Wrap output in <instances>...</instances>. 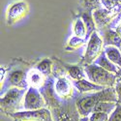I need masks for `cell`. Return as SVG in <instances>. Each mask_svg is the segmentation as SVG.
<instances>
[{
	"instance_id": "6da1fadb",
	"label": "cell",
	"mask_w": 121,
	"mask_h": 121,
	"mask_svg": "<svg viewBox=\"0 0 121 121\" xmlns=\"http://www.w3.org/2000/svg\"><path fill=\"white\" fill-rule=\"evenodd\" d=\"M99 102H116L117 96L115 89L112 87H107L102 91L79 95L76 99V106L79 112L80 117H88L94 112V108Z\"/></svg>"
},
{
	"instance_id": "7a4b0ae2",
	"label": "cell",
	"mask_w": 121,
	"mask_h": 121,
	"mask_svg": "<svg viewBox=\"0 0 121 121\" xmlns=\"http://www.w3.org/2000/svg\"><path fill=\"white\" fill-rule=\"evenodd\" d=\"M27 90L13 87L1 97V112L10 116L13 113L23 110V101Z\"/></svg>"
},
{
	"instance_id": "3957f363",
	"label": "cell",
	"mask_w": 121,
	"mask_h": 121,
	"mask_svg": "<svg viewBox=\"0 0 121 121\" xmlns=\"http://www.w3.org/2000/svg\"><path fill=\"white\" fill-rule=\"evenodd\" d=\"M52 112L54 121H80V115L76 106V100L58 101L48 108Z\"/></svg>"
},
{
	"instance_id": "277c9868",
	"label": "cell",
	"mask_w": 121,
	"mask_h": 121,
	"mask_svg": "<svg viewBox=\"0 0 121 121\" xmlns=\"http://www.w3.org/2000/svg\"><path fill=\"white\" fill-rule=\"evenodd\" d=\"M84 72L89 82L104 87H112L116 83V75L110 73L99 65L92 63L85 65Z\"/></svg>"
},
{
	"instance_id": "5b68a950",
	"label": "cell",
	"mask_w": 121,
	"mask_h": 121,
	"mask_svg": "<svg viewBox=\"0 0 121 121\" xmlns=\"http://www.w3.org/2000/svg\"><path fill=\"white\" fill-rule=\"evenodd\" d=\"M13 121H54L49 108L22 110L10 115Z\"/></svg>"
},
{
	"instance_id": "8992f818",
	"label": "cell",
	"mask_w": 121,
	"mask_h": 121,
	"mask_svg": "<svg viewBox=\"0 0 121 121\" xmlns=\"http://www.w3.org/2000/svg\"><path fill=\"white\" fill-rule=\"evenodd\" d=\"M47 102L39 89L34 87H29L24 96L23 110H35L46 108Z\"/></svg>"
},
{
	"instance_id": "52a82bcc",
	"label": "cell",
	"mask_w": 121,
	"mask_h": 121,
	"mask_svg": "<svg viewBox=\"0 0 121 121\" xmlns=\"http://www.w3.org/2000/svg\"><path fill=\"white\" fill-rule=\"evenodd\" d=\"M102 48H103V40L101 39L96 32H93L90 36V39L87 44L86 52L84 61L86 62V65L92 64L95 62L97 58L102 54Z\"/></svg>"
},
{
	"instance_id": "ba28073f",
	"label": "cell",
	"mask_w": 121,
	"mask_h": 121,
	"mask_svg": "<svg viewBox=\"0 0 121 121\" xmlns=\"http://www.w3.org/2000/svg\"><path fill=\"white\" fill-rule=\"evenodd\" d=\"M55 94L61 99V101L73 100V85L65 77H58L54 83Z\"/></svg>"
},
{
	"instance_id": "9c48e42d",
	"label": "cell",
	"mask_w": 121,
	"mask_h": 121,
	"mask_svg": "<svg viewBox=\"0 0 121 121\" xmlns=\"http://www.w3.org/2000/svg\"><path fill=\"white\" fill-rule=\"evenodd\" d=\"M74 87L79 92V94H88V93H95L102 91L105 88L104 86H101L98 84H95L91 82H89L87 79H80V80H75L73 83Z\"/></svg>"
},
{
	"instance_id": "30bf717a",
	"label": "cell",
	"mask_w": 121,
	"mask_h": 121,
	"mask_svg": "<svg viewBox=\"0 0 121 121\" xmlns=\"http://www.w3.org/2000/svg\"><path fill=\"white\" fill-rule=\"evenodd\" d=\"M9 82H10V85L22 89H25L28 85L27 76L22 70H15V71H13L10 74Z\"/></svg>"
},
{
	"instance_id": "8fae6325",
	"label": "cell",
	"mask_w": 121,
	"mask_h": 121,
	"mask_svg": "<svg viewBox=\"0 0 121 121\" xmlns=\"http://www.w3.org/2000/svg\"><path fill=\"white\" fill-rule=\"evenodd\" d=\"M45 77L41 72L38 70H32L27 76V82L30 87H34V88H41L44 83H45Z\"/></svg>"
},
{
	"instance_id": "7c38bea8",
	"label": "cell",
	"mask_w": 121,
	"mask_h": 121,
	"mask_svg": "<svg viewBox=\"0 0 121 121\" xmlns=\"http://www.w3.org/2000/svg\"><path fill=\"white\" fill-rule=\"evenodd\" d=\"M104 52L106 56L116 66L121 67V52L117 47L114 46H105Z\"/></svg>"
},
{
	"instance_id": "4fadbf2b",
	"label": "cell",
	"mask_w": 121,
	"mask_h": 121,
	"mask_svg": "<svg viewBox=\"0 0 121 121\" xmlns=\"http://www.w3.org/2000/svg\"><path fill=\"white\" fill-rule=\"evenodd\" d=\"M26 11V6L24 3H18L15 4L14 6L11 7V9L8 12V21L10 23L17 22V19L22 17L25 14Z\"/></svg>"
},
{
	"instance_id": "5bb4252c",
	"label": "cell",
	"mask_w": 121,
	"mask_h": 121,
	"mask_svg": "<svg viewBox=\"0 0 121 121\" xmlns=\"http://www.w3.org/2000/svg\"><path fill=\"white\" fill-rule=\"evenodd\" d=\"M94 63L97 64V65H99L100 67L104 68L105 70H107V71L114 74V75H117V73H118L119 67H117L115 64H113L112 61H110V60L106 56L105 52H102V54H101L97 58V60H96Z\"/></svg>"
},
{
	"instance_id": "9a60e30c",
	"label": "cell",
	"mask_w": 121,
	"mask_h": 121,
	"mask_svg": "<svg viewBox=\"0 0 121 121\" xmlns=\"http://www.w3.org/2000/svg\"><path fill=\"white\" fill-rule=\"evenodd\" d=\"M104 43L105 46H114L120 48L121 47V36L117 34L114 31L108 30V31L105 32L104 35Z\"/></svg>"
},
{
	"instance_id": "2e32d148",
	"label": "cell",
	"mask_w": 121,
	"mask_h": 121,
	"mask_svg": "<svg viewBox=\"0 0 121 121\" xmlns=\"http://www.w3.org/2000/svg\"><path fill=\"white\" fill-rule=\"evenodd\" d=\"M116 107H117L116 102H99L94 108V112H105L110 115L114 112Z\"/></svg>"
},
{
	"instance_id": "e0dca14e",
	"label": "cell",
	"mask_w": 121,
	"mask_h": 121,
	"mask_svg": "<svg viewBox=\"0 0 121 121\" xmlns=\"http://www.w3.org/2000/svg\"><path fill=\"white\" fill-rule=\"evenodd\" d=\"M74 31H75V35L76 37L83 40L86 36H87V30H86V26L84 24V22L82 19L78 18L74 22Z\"/></svg>"
},
{
	"instance_id": "ac0fdd59",
	"label": "cell",
	"mask_w": 121,
	"mask_h": 121,
	"mask_svg": "<svg viewBox=\"0 0 121 121\" xmlns=\"http://www.w3.org/2000/svg\"><path fill=\"white\" fill-rule=\"evenodd\" d=\"M67 72L69 74V76L71 77L74 80H80V79H84V78L86 77L85 72L82 71V69L78 67V66H67Z\"/></svg>"
},
{
	"instance_id": "d6986e66",
	"label": "cell",
	"mask_w": 121,
	"mask_h": 121,
	"mask_svg": "<svg viewBox=\"0 0 121 121\" xmlns=\"http://www.w3.org/2000/svg\"><path fill=\"white\" fill-rule=\"evenodd\" d=\"M50 68H52V63L48 59H45L37 66V70L41 72L44 76H48L50 73Z\"/></svg>"
},
{
	"instance_id": "ffe728a7",
	"label": "cell",
	"mask_w": 121,
	"mask_h": 121,
	"mask_svg": "<svg viewBox=\"0 0 121 121\" xmlns=\"http://www.w3.org/2000/svg\"><path fill=\"white\" fill-rule=\"evenodd\" d=\"M89 121H108L109 114L105 112H93L88 116Z\"/></svg>"
},
{
	"instance_id": "44dd1931",
	"label": "cell",
	"mask_w": 121,
	"mask_h": 121,
	"mask_svg": "<svg viewBox=\"0 0 121 121\" xmlns=\"http://www.w3.org/2000/svg\"><path fill=\"white\" fill-rule=\"evenodd\" d=\"M108 121H121V104H117L114 112L109 115Z\"/></svg>"
},
{
	"instance_id": "7402d4cb",
	"label": "cell",
	"mask_w": 121,
	"mask_h": 121,
	"mask_svg": "<svg viewBox=\"0 0 121 121\" xmlns=\"http://www.w3.org/2000/svg\"><path fill=\"white\" fill-rule=\"evenodd\" d=\"M116 96H117V104H121V82H117L114 86Z\"/></svg>"
},
{
	"instance_id": "603a6c76",
	"label": "cell",
	"mask_w": 121,
	"mask_h": 121,
	"mask_svg": "<svg viewBox=\"0 0 121 121\" xmlns=\"http://www.w3.org/2000/svg\"><path fill=\"white\" fill-rule=\"evenodd\" d=\"M85 3L88 6H96L98 5V0H85Z\"/></svg>"
},
{
	"instance_id": "cb8c5ba5",
	"label": "cell",
	"mask_w": 121,
	"mask_h": 121,
	"mask_svg": "<svg viewBox=\"0 0 121 121\" xmlns=\"http://www.w3.org/2000/svg\"><path fill=\"white\" fill-rule=\"evenodd\" d=\"M80 121H89L88 117H82L80 118Z\"/></svg>"
},
{
	"instance_id": "d4e9b609",
	"label": "cell",
	"mask_w": 121,
	"mask_h": 121,
	"mask_svg": "<svg viewBox=\"0 0 121 121\" xmlns=\"http://www.w3.org/2000/svg\"><path fill=\"white\" fill-rule=\"evenodd\" d=\"M117 82H121V77H119V78H117Z\"/></svg>"
},
{
	"instance_id": "484cf974",
	"label": "cell",
	"mask_w": 121,
	"mask_h": 121,
	"mask_svg": "<svg viewBox=\"0 0 121 121\" xmlns=\"http://www.w3.org/2000/svg\"><path fill=\"white\" fill-rule=\"evenodd\" d=\"M120 52H121V47H120Z\"/></svg>"
}]
</instances>
